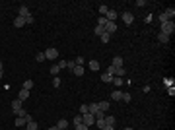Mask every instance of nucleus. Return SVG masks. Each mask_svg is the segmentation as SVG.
<instances>
[{
	"label": "nucleus",
	"mask_w": 175,
	"mask_h": 130,
	"mask_svg": "<svg viewBox=\"0 0 175 130\" xmlns=\"http://www.w3.org/2000/svg\"><path fill=\"white\" fill-rule=\"evenodd\" d=\"M107 12H109V8L105 6V4H101V6H99V14H101V16H105Z\"/></svg>",
	"instance_id": "2f4dec72"
},
{
	"label": "nucleus",
	"mask_w": 175,
	"mask_h": 130,
	"mask_svg": "<svg viewBox=\"0 0 175 130\" xmlns=\"http://www.w3.org/2000/svg\"><path fill=\"white\" fill-rule=\"evenodd\" d=\"M111 84H115V85H123V78H115V76H113V82H111Z\"/></svg>",
	"instance_id": "e433bc0d"
},
{
	"label": "nucleus",
	"mask_w": 175,
	"mask_h": 130,
	"mask_svg": "<svg viewBox=\"0 0 175 130\" xmlns=\"http://www.w3.org/2000/svg\"><path fill=\"white\" fill-rule=\"evenodd\" d=\"M26 128H27V130H37L39 126H37V122H35V120H33V118H31V120H27Z\"/></svg>",
	"instance_id": "6ab92c4d"
},
{
	"label": "nucleus",
	"mask_w": 175,
	"mask_h": 130,
	"mask_svg": "<svg viewBox=\"0 0 175 130\" xmlns=\"http://www.w3.org/2000/svg\"><path fill=\"white\" fill-rule=\"evenodd\" d=\"M123 21H125V25H130V23L134 21V16L130 12H123Z\"/></svg>",
	"instance_id": "423d86ee"
},
{
	"label": "nucleus",
	"mask_w": 175,
	"mask_h": 130,
	"mask_svg": "<svg viewBox=\"0 0 175 130\" xmlns=\"http://www.w3.org/2000/svg\"><path fill=\"white\" fill-rule=\"evenodd\" d=\"M115 31H117V23H115V21H107V23H105V33L113 35Z\"/></svg>",
	"instance_id": "20e7f679"
},
{
	"label": "nucleus",
	"mask_w": 175,
	"mask_h": 130,
	"mask_svg": "<svg viewBox=\"0 0 175 130\" xmlns=\"http://www.w3.org/2000/svg\"><path fill=\"white\" fill-rule=\"evenodd\" d=\"M82 120H84L82 124H86L88 128H91V126L95 124V117H93L91 113H86V115H82Z\"/></svg>",
	"instance_id": "f03ea898"
},
{
	"label": "nucleus",
	"mask_w": 175,
	"mask_h": 130,
	"mask_svg": "<svg viewBox=\"0 0 175 130\" xmlns=\"http://www.w3.org/2000/svg\"><path fill=\"white\" fill-rule=\"evenodd\" d=\"M84 120H82V115H76L74 117V126H78V124H82Z\"/></svg>",
	"instance_id": "473e14b6"
},
{
	"label": "nucleus",
	"mask_w": 175,
	"mask_h": 130,
	"mask_svg": "<svg viewBox=\"0 0 175 130\" xmlns=\"http://www.w3.org/2000/svg\"><path fill=\"white\" fill-rule=\"evenodd\" d=\"M88 113H91V115L95 117L97 113H99V107H97V103H91V105H88Z\"/></svg>",
	"instance_id": "f8f14e48"
},
{
	"label": "nucleus",
	"mask_w": 175,
	"mask_h": 130,
	"mask_svg": "<svg viewBox=\"0 0 175 130\" xmlns=\"http://www.w3.org/2000/svg\"><path fill=\"white\" fill-rule=\"evenodd\" d=\"M53 85H55V87H58V85H60V78H58V76H55V78H53Z\"/></svg>",
	"instance_id": "ea45409f"
},
{
	"label": "nucleus",
	"mask_w": 175,
	"mask_h": 130,
	"mask_svg": "<svg viewBox=\"0 0 175 130\" xmlns=\"http://www.w3.org/2000/svg\"><path fill=\"white\" fill-rule=\"evenodd\" d=\"M24 20H26V23H33V16L29 14V16H26V18H24Z\"/></svg>",
	"instance_id": "c03bdc74"
},
{
	"label": "nucleus",
	"mask_w": 175,
	"mask_h": 130,
	"mask_svg": "<svg viewBox=\"0 0 175 130\" xmlns=\"http://www.w3.org/2000/svg\"><path fill=\"white\" fill-rule=\"evenodd\" d=\"M160 33H163V35L171 37V35L175 33V21L169 20V21H165V23H162V31H160Z\"/></svg>",
	"instance_id": "f257e3e1"
},
{
	"label": "nucleus",
	"mask_w": 175,
	"mask_h": 130,
	"mask_svg": "<svg viewBox=\"0 0 175 130\" xmlns=\"http://www.w3.org/2000/svg\"><path fill=\"white\" fill-rule=\"evenodd\" d=\"M58 72H60L58 64H53V66H51V74H53V78H55V76H58Z\"/></svg>",
	"instance_id": "a878e982"
},
{
	"label": "nucleus",
	"mask_w": 175,
	"mask_h": 130,
	"mask_svg": "<svg viewBox=\"0 0 175 130\" xmlns=\"http://www.w3.org/2000/svg\"><path fill=\"white\" fill-rule=\"evenodd\" d=\"M103 130H115V126H105Z\"/></svg>",
	"instance_id": "de8ad7c7"
},
{
	"label": "nucleus",
	"mask_w": 175,
	"mask_h": 130,
	"mask_svg": "<svg viewBox=\"0 0 175 130\" xmlns=\"http://www.w3.org/2000/svg\"><path fill=\"white\" fill-rule=\"evenodd\" d=\"M113 76H115V78H125V68H115Z\"/></svg>",
	"instance_id": "412c9836"
},
{
	"label": "nucleus",
	"mask_w": 175,
	"mask_h": 130,
	"mask_svg": "<svg viewBox=\"0 0 175 130\" xmlns=\"http://www.w3.org/2000/svg\"><path fill=\"white\" fill-rule=\"evenodd\" d=\"M109 39H111L109 33H103V35H101V43H109Z\"/></svg>",
	"instance_id": "72a5a7b5"
},
{
	"label": "nucleus",
	"mask_w": 175,
	"mask_h": 130,
	"mask_svg": "<svg viewBox=\"0 0 175 130\" xmlns=\"http://www.w3.org/2000/svg\"><path fill=\"white\" fill-rule=\"evenodd\" d=\"M111 99H115V101H121V99H123V91H113V93H111Z\"/></svg>",
	"instance_id": "aec40b11"
},
{
	"label": "nucleus",
	"mask_w": 175,
	"mask_h": 130,
	"mask_svg": "<svg viewBox=\"0 0 175 130\" xmlns=\"http://www.w3.org/2000/svg\"><path fill=\"white\" fill-rule=\"evenodd\" d=\"M105 115H107V113H101V111H99V113L95 115V118H105Z\"/></svg>",
	"instance_id": "49530a36"
},
{
	"label": "nucleus",
	"mask_w": 175,
	"mask_h": 130,
	"mask_svg": "<svg viewBox=\"0 0 175 130\" xmlns=\"http://www.w3.org/2000/svg\"><path fill=\"white\" fill-rule=\"evenodd\" d=\"M158 41H160V43H167L169 37L167 35H163V33H158Z\"/></svg>",
	"instance_id": "cd10ccee"
},
{
	"label": "nucleus",
	"mask_w": 175,
	"mask_h": 130,
	"mask_svg": "<svg viewBox=\"0 0 175 130\" xmlns=\"http://www.w3.org/2000/svg\"><path fill=\"white\" fill-rule=\"evenodd\" d=\"M93 33L101 37V35H103V33H105V27H101V25H95V29H93Z\"/></svg>",
	"instance_id": "393cba45"
},
{
	"label": "nucleus",
	"mask_w": 175,
	"mask_h": 130,
	"mask_svg": "<svg viewBox=\"0 0 175 130\" xmlns=\"http://www.w3.org/2000/svg\"><path fill=\"white\" fill-rule=\"evenodd\" d=\"M18 16H19V18H26V16H29V10H27V6H19Z\"/></svg>",
	"instance_id": "4468645a"
},
{
	"label": "nucleus",
	"mask_w": 175,
	"mask_h": 130,
	"mask_svg": "<svg viewBox=\"0 0 175 130\" xmlns=\"http://www.w3.org/2000/svg\"><path fill=\"white\" fill-rule=\"evenodd\" d=\"M117 18H119V12H117V10H109V12L105 14V20L107 21H115Z\"/></svg>",
	"instance_id": "39448f33"
},
{
	"label": "nucleus",
	"mask_w": 175,
	"mask_h": 130,
	"mask_svg": "<svg viewBox=\"0 0 175 130\" xmlns=\"http://www.w3.org/2000/svg\"><path fill=\"white\" fill-rule=\"evenodd\" d=\"M86 113H88V105H82L80 107V115H86Z\"/></svg>",
	"instance_id": "37998d69"
},
{
	"label": "nucleus",
	"mask_w": 175,
	"mask_h": 130,
	"mask_svg": "<svg viewBox=\"0 0 175 130\" xmlns=\"http://www.w3.org/2000/svg\"><path fill=\"white\" fill-rule=\"evenodd\" d=\"M88 68L93 70V72H97L99 70V62H97V60H90V62H88Z\"/></svg>",
	"instance_id": "2eb2a0df"
},
{
	"label": "nucleus",
	"mask_w": 175,
	"mask_h": 130,
	"mask_svg": "<svg viewBox=\"0 0 175 130\" xmlns=\"http://www.w3.org/2000/svg\"><path fill=\"white\" fill-rule=\"evenodd\" d=\"M66 68L74 70V68H76V62H74V60H68V62H66Z\"/></svg>",
	"instance_id": "4c0bfd02"
},
{
	"label": "nucleus",
	"mask_w": 175,
	"mask_h": 130,
	"mask_svg": "<svg viewBox=\"0 0 175 130\" xmlns=\"http://www.w3.org/2000/svg\"><path fill=\"white\" fill-rule=\"evenodd\" d=\"M105 23H107V20H105V16H101V18H99V20H97V25L105 27Z\"/></svg>",
	"instance_id": "f704fd0d"
},
{
	"label": "nucleus",
	"mask_w": 175,
	"mask_h": 130,
	"mask_svg": "<svg viewBox=\"0 0 175 130\" xmlns=\"http://www.w3.org/2000/svg\"><path fill=\"white\" fill-rule=\"evenodd\" d=\"M16 115H18V117H27V111H26V109H19Z\"/></svg>",
	"instance_id": "a19ab883"
},
{
	"label": "nucleus",
	"mask_w": 175,
	"mask_h": 130,
	"mask_svg": "<svg viewBox=\"0 0 175 130\" xmlns=\"http://www.w3.org/2000/svg\"><path fill=\"white\" fill-rule=\"evenodd\" d=\"M27 120H31V115H27V117H18L16 118V126H26Z\"/></svg>",
	"instance_id": "0eeeda50"
},
{
	"label": "nucleus",
	"mask_w": 175,
	"mask_h": 130,
	"mask_svg": "<svg viewBox=\"0 0 175 130\" xmlns=\"http://www.w3.org/2000/svg\"><path fill=\"white\" fill-rule=\"evenodd\" d=\"M107 124H105V118H95V128H99V130H103Z\"/></svg>",
	"instance_id": "f3484780"
},
{
	"label": "nucleus",
	"mask_w": 175,
	"mask_h": 130,
	"mask_svg": "<svg viewBox=\"0 0 175 130\" xmlns=\"http://www.w3.org/2000/svg\"><path fill=\"white\" fill-rule=\"evenodd\" d=\"M45 58L47 60H57L58 58V51L55 49V47H49V49L45 51Z\"/></svg>",
	"instance_id": "7ed1b4c3"
},
{
	"label": "nucleus",
	"mask_w": 175,
	"mask_h": 130,
	"mask_svg": "<svg viewBox=\"0 0 175 130\" xmlns=\"http://www.w3.org/2000/svg\"><path fill=\"white\" fill-rule=\"evenodd\" d=\"M31 87H33V82H31V80H26V82H24V89L31 91Z\"/></svg>",
	"instance_id": "c756f323"
},
{
	"label": "nucleus",
	"mask_w": 175,
	"mask_h": 130,
	"mask_svg": "<svg viewBox=\"0 0 175 130\" xmlns=\"http://www.w3.org/2000/svg\"><path fill=\"white\" fill-rule=\"evenodd\" d=\"M125 130H134V128H130V126H129V128H125Z\"/></svg>",
	"instance_id": "603ef678"
},
{
	"label": "nucleus",
	"mask_w": 175,
	"mask_h": 130,
	"mask_svg": "<svg viewBox=\"0 0 175 130\" xmlns=\"http://www.w3.org/2000/svg\"><path fill=\"white\" fill-rule=\"evenodd\" d=\"M74 62H76V66H84V62H86V60H84V56H78V58L74 60Z\"/></svg>",
	"instance_id": "c9c22d12"
},
{
	"label": "nucleus",
	"mask_w": 175,
	"mask_h": 130,
	"mask_svg": "<svg viewBox=\"0 0 175 130\" xmlns=\"http://www.w3.org/2000/svg\"><path fill=\"white\" fill-rule=\"evenodd\" d=\"M163 14L167 16L169 20H173V16H175V8H171V6H169V8H167V10H165V12H163Z\"/></svg>",
	"instance_id": "5701e85b"
},
{
	"label": "nucleus",
	"mask_w": 175,
	"mask_h": 130,
	"mask_svg": "<svg viewBox=\"0 0 175 130\" xmlns=\"http://www.w3.org/2000/svg\"><path fill=\"white\" fill-rule=\"evenodd\" d=\"M130 99H132V97H130V93H123V99H121V101H125V103H129Z\"/></svg>",
	"instance_id": "58836bf2"
},
{
	"label": "nucleus",
	"mask_w": 175,
	"mask_h": 130,
	"mask_svg": "<svg viewBox=\"0 0 175 130\" xmlns=\"http://www.w3.org/2000/svg\"><path fill=\"white\" fill-rule=\"evenodd\" d=\"M35 60H37V62H43V60H45V52H37V54H35Z\"/></svg>",
	"instance_id": "7c9ffc66"
},
{
	"label": "nucleus",
	"mask_w": 175,
	"mask_h": 130,
	"mask_svg": "<svg viewBox=\"0 0 175 130\" xmlns=\"http://www.w3.org/2000/svg\"><path fill=\"white\" fill-rule=\"evenodd\" d=\"M57 64H58V68H60V70H62V68H66V60H58Z\"/></svg>",
	"instance_id": "79ce46f5"
},
{
	"label": "nucleus",
	"mask_w": 175,
	"mask_h": 130,
	"mask_svg": "<svg viewBox=\"0 0 175 130\" xmlns=\"http://www.w3.org/2000/svg\"><path fill=\"white\" fill-rule=\"evenodd\" d=\"M105 124H107V126H115V124H117V118L113 117V115H105Z\"/></svg>",
	"instance_id": "9d476101"
},
{
	"label": "nucleus",
	"mask_w": 175,
	"mask_h": 130,
	"mask_svg": "<svg viewBox=\"0 0 175 130\" xmlns=\"http://www.w3.org/2000/svg\"><path fill=\"white\" fill-rule=\"evenodd\" d=\"M97 107H99V111H101V113H107V111H109V101H99V103H97Z\"/></svg>",
	"instance_id": "9b49d317"
},
{
	"label": "nucleus",
	"mask_w": 175,
	"mask_h": 130,
	"mask_svg": "<svg viewBox=\"0 0 175 130\" xmlns=\"http://www.w3.org/2000/svg\"><path fill=\"white\" fill-rule=\"evenodd\" d=\"M2 76H4V70H0V80H2Z\"/></svg>",
	"instance_id": "09e8293b"
},
{
	"label": "nucleus",
	"mask_w": 175,
	"mask_h": 130,
	"mask_svg": "<svg viewBox=\"0 0 175 130\" xmlns=\"http://www.w3.org/2000/svg\"><path fill=\"white\" fill-rule=\"evenodd\" d=\"M49 130H58V128H57V126H51V128H49Z\"/></svg>",
	"instance_id": "8fccbe9b"
},
{
	"label": "nucleus",
	"mask_w": 175,
	"mask_h": 130,
	"mask_svg": "<svg viewBox=\"0 0 175 130\" xmlns=\"http://www.w3.org/2000/svg\"><path fill=\"white\" fill-rule=\"evenodd\" d=\"M76 130H90V128H88L86 124H78V126H76Z\"/></svg>",
	"instance_id": "a18cd8bd"
},
{
	"label": "nucleus",
	"mask_w": 175,
	"mask_h": 130,
	"mask_svg": "<svg viewBox=\"0 0 175 130\" xmlns=\"http://www.w3.org/2000/svg\"><path fill=\"white\" fill-rule=\"evenodd\" d=\"M163 84H165V87H173L175 80H173V78H165V80H163Z\"/></svg>",
	"instance_id": "c85d7f7f"
},
{
	"label": "nucleus",
	"mask_w": 175,
	"mask_h": 130,
	"mask_svg": "<svg viewBox=\"0 0 175 130\" xmlns=\"http://www.w3.org/2000/svg\"><path fill=\"white\" fill-rule=\"evenodd\" d=\"M158 21H160V25H162V23H165V21H169V18H167V16H165V14H160V16H158Z\"/></svg>",
	"instance_id": "bb28decb"
},
{
	"label": "nucleus",
	"mask_w": 175,
	"mask_h": 130,
	"mask_svg": "<svg viewBox=\"0 0 175 130\" xmlns=\"http://www.w3.org/2000/svg\"><path fill=\"white\" fill-rule=\"evenodd\" d=\"M66 126H68V120H66V118H60V120L57 122V128L58 130H64Z\"/></svg>",
	"instance_id": "a211bd4d"
},
{
	"label": "nucleus",
	"mask_w": 175,
	"mask_h": 130,
	"mask_svg": "<svg viewBox=\"0 0 175 130\" xmlns=\"http://www.w3.org/2000/svg\"><path fill=\"white\" fill-rule=\"evenodd\" d=\"M111 66H115V68H125V60L121 58V56H115L113 58V64Z\"/></svg>",
	"instance_id": "6e6552de"
},
{
	"label": "nucleus",
	"mask_w": 175,
	"mask_h": 130,
	"mask_svg": "<svg viewBox=\"0 0 175 130\" xmlns=\"http://www.w3.org/2000/svg\"><path fill=\"white\" fill-rule=\"evenodd\" d=\"M27 97H29V91H27V89H24V87H21V89H19V93H18V99H19V101H21V103H24V101H26Z\"/></svg>",
	"instance_id": "1a4fd4ad"
},
{
	"label": "nucleus",
	"mask_w": 175,
	"mask_h": 130,
	"mask_svg": "<svg viewBox=\"0 0 175 130\" xmlns=\"http://www.w3.org/2000/svg\"><path fill=\"white\" fill-rule=\"evenodd\" d=\"M14 25H16V27H24V25H26V20H24V18H19V16H16Z\"/></svg>",
	"instance_id": "dca6fc26"
},
{
	"label": "nucleus",
	"mask_w": 175,
	"mask_h": 130,
	"mask_svg": "<svg viewBox=\"0 0 175 130\" xmlns=\"http://www.w3.org/2000/svg\"><path fill=\"white\" fill-rule=\"evenodd\" d=\"M101 82H105V84H111V82H113V76H109V74L105 72V74H101Z\"/></svg>",
	"instance_id": "4be33fe9"
},
{
	"label": "nucleus",
	"mask_w": 175,
	"mask_h": 130,
	"mask_svg": "<svg viewBox=\"0 0 175 130\" xmlns=\"http://www.w3.org/2000/svg\"><path fill=\"white\" fill-rule=\"evenodd\" d=\"M72 72H74V74H76L78 78H80V76H84V66H76V68H74Z\"/></svg>",
	"instance_id": "b1692460"
},
{
	"label": "nucleus",
	"mask_w": 175,
	"mask_h": 130,
	"mask_svg": "<svg viewBox=\"0 0 175 130\" xmlns=\"http://www.w3.org/2000/svg\"><path fill=\"white\" fill-rule=\"evenodd\" d=\"M19 109H24V107H21V101H19V99H14L12 101V111L14 113H18Z\"/></svg>",
	"instance_id": "ddd939ff"
},
{
	"label": "nucleus",
	"mask_w": 175,
	"mask_h": 130,
	"mask_svg": "<svg viewBox=\"0 0 175 130\" xmlns=\"http://www.w3.org/2000/svg\"><path fill=\"white\" fill-rule=\"evenodd\" d=\"M0 70H4V66H2V62H0Z\"/></svg>",
	"instance_id": "3c124183"
}]
</instances>
